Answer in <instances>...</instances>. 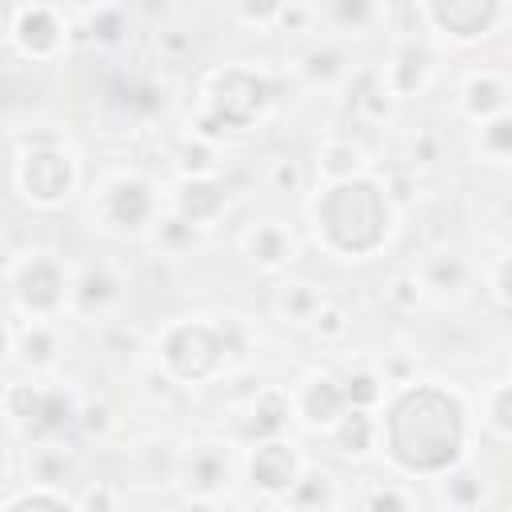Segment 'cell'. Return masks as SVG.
I'll return each instance as SVG.
<instances>
[{"instance_id": "obj_6", "label": "cell", "mask_w": 512, "mask_h": 512, "mask_svg": "<svg viewBox=\"0 0 512 512\" xmlns=\"http://www.w3.org/2000/svg\"><path fill=\"white\" fill-rule=\"evenodd\" d=\"M24 300L32 304V308H52L56 300H60V276H56V268L52 264H32L28 272H24Z\"/></svg>"}, {"instance_id": "obj_4", "label": "cell", "mask_w": 512, "mask_h": 512, "mask_svg": "<svg viewBox=\"0 0 512 512\" xmlns=\"http://www.w3.org/2000/svg\"><path fill=\"white\" fill-rule=\"evenodd\" d=\"M292 476H296V456H292L284 444H264V448H256V456H252V480H256L260 488L280 492V488L292 484Z\"/></svg>"}, {"instance_id": "obj_7", "label": "cell", "mask_w": 512, "mask_h": 512, "mask_svg": "<svg viewBox=\"0 0 512 512\" xmlns=\"http://www.w3.org/2000/svg\"><path fill=\"white\" fill-rule=\"evenodd\" d=\"M340 392L332 388V384H316L312 392H308V400H304V412H308V420H332L336 416V408H340Z\"/></svg>"}, {"instance_id": "obj_2", "label": "cell", "mask_w": 512, "mask_h": 512, "mask_svg": "<svg viewBox=\"0 0 512 512\" xmlns=\"http://www.w3.org/2000/svg\"><path fill=\"white\" fill-rule=\"evenodd\" d=\"M324 232L348 248V252H360V248H372L376 236H380V224H384V208H380V196L372 184H340L328 192L324 208Z\"/></svg>"}, {"instance_id": "obj_9", "label": "cell", "mask_w": 512, "mask_h": 512, "mask_svg": "<svg viewBox=\"0 0 512 512\" xmlns=\"http://www.w3.org/2000/svg\"><path fill=\"white\" fill-rule=\"evenodd\" d=\"M272 236H276V232H260V236L252 240V252H256L264 264H276V260H284V256H288V240L280 236V240L272 244Z\"/></svg>"}, {"instance_id": "obj_3", "label": "cell", "mask_w": 512, "mask_h": 512, "mask_svg": "<svg viewBox=\"0 0 512 512\" xmlns=\"http://www.w3.org/2000/svg\"><path fill=\"white\" fill-rule=\"evenodd\" d=\"M24 184L36 200H60L68 192V160H60L56 152H40V156H28V168H24Z\"/></svg>"}, {"instance_id": "obj_11", "label": "cell", "mask_w": 512, "mask_h": 512, "mask_svg": "<svg viewBox=\"0 0 512 512\" xmlns=\"http://www.w3.org/2000/svg\"><path fill=\"white\" fill-rule=\"evenodd\" d=\"M0 356H4V332H0Z\"/></svg>"}, {"instance_id": "obj_10", "label": "cell", "mask_w": 512, "mask_h": 512, "mask_svg": "<svg viewBox=\"0 0 512 512\" xmlns=\"http://www.w3.org/2000/svg\"><path fill=\"white\" fill-rule=\"evenodd\" d=\"M24 504H64V496H20V500H12V508H24Z\"/></svg>"}, {"instance_id": "obj_5", "label": "cell", "mask_w": 512, "mask_h": 512, "mask_svg": "<svg viewBox=\"0 0 512 512\" xmlns=\"http://www.w3.org/2000/svg\"><path fill=\"white\" fill-rule=\"evenodd\" d=\"M496 0H436V16L444 28H456V36H476V28L488 24Z\"/></svg>"}, {"instance_id": "obj_8", "label": "cell", "mask_w": 512, "mask_h": 512, "mask_svg": "<svg viewBox=\"0 0 512 512\" xmlns=\"http://www.w3.org/2000/svg\"><path fill=\"white\" fill-rule=\"evenodd\" d=\"M192 476H196V484L212 488V484H220L228 476V460L220 452H196L192 456Z\"/></svg>"}, {"instance_id": "obj_1", "label": "cell", "mask_w": 512, "mask_h": 512, "mask_svg": "<svg viewBox=\"0 0 512 512\" xmlns=\"http://www.w3.org/2000/svg\"><path fill=\"white\" fill-rule=\"evenodd\" d=\"M388 444L392 456L408 468H444L460 448V412L448 396L420 388L408 392L388 420Z\"/></svg>"}]
</instances>
